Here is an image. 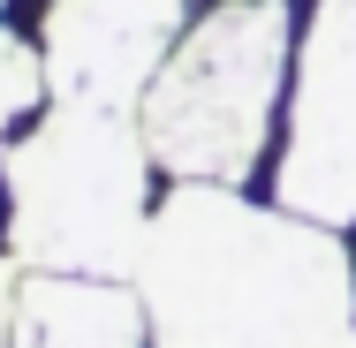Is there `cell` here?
<instances>
[{
  "mask_svg": "<svg viewBox=\"0 0 356 348\" xmlns=\"http://www.w3.org/2000/svg\"><path fill=\"white\" fill-rule=\"evenodd\" d=\"M54 99V76H46V46H23L15 31H0V137L38 122Z\"/></svg>",
  "mask_w": 356,
  "mask_h": 348,
  "instance_id": "cell-7",
  "label": "cell"
},
{
  "mask_svg": "<svg viewBox=\"0 0 356 348\" xmlns=\"http://www.w3.org/2000/svg\"><path fill=\"white\" fill-rule=\"evenodd\" d=\"M296 83V8L288 0H220L205 8L137 99V129L175 182L243 190L266 167L281 91Z\"/></svg>",
  "mask_w": 356,
  "mask_h": 348,
  "instance_id": "cell-3",
  "label": "cell"
},
{
  "mask_svg": "<svg viewBox=\"0 0 356 348\" xmlns=\"http://www.w3.org/2000/svg\"><path fill=\"white\" fill-rule=\"evenodd\" d=\"M152 167L159 159L129 106L46 99V114L23 137L0 144V182L15 197V265L129 280L152 235Z\"/></svg>",
  "mask_w": 356,
  "mask_h": 348,
  "instance_id": "cell-2",
  "label": "cell"
},
{
  "mask_svg": "<svg viewBox=\"0 0 356 348\" xmlns=\"http://www.w3.org/2000/svg\"><path fill=\"white\" fill-rule=\"evenodd\" d=\"M273 205L318 227H356V0L311 8V31L296 46V83H288Z\"/></svg>",
  "mask_w": 356,
  "mask_h": 348,
  "instance_id": "cell-4",
  "label": "cell"
},
{
  "mask_svg": "<svg viewBox=\"0 0 356 348\" xmlns=\"http://www.w3.org/2000/svg\"><path fill=\"white\" fill-rule=\"evenodd\" d=\"M190 31V0H46L54 99H99L137 114L144 83Z\"/></svg>",
  "mask_w": 356,
  "mask_h": 348,
  "instance_id": "cell-5",
  "label": "cell"
},
{
  "mask_svg": "<svg viewBox=\"0 0 356 348\" xmlns=\"http://www.w3.org/2000/svg\"><path fill=\"white\" fill-rule=\"evenodd\" d=\"M152 348H356L341 227L250 205L227 182H175L137 258Z\"/></svg>",
  "mask_w": 356,
  "mask_h": 348,
  "instance_id": "cell-1",
  "label": "cell"
},
{
  "mask_svg": "<svg viewBox=\"0 0 356 348\" xmlns=\"http://www.w3.org/2000/svg\"><path fill=\"white\" fill-rule=\"evenodd\" d=\"M0 8H8V0H0Z\"/></svg>",
  "mask_w": 356,
  "mask_h": 348,
  "instance_id": "cell-8",
  "label": "cell"
},
{
  "mask_svg": "<svg viewBox=\"0 0 356 348\" xmlns=\"http://www.w3.org/2000/svg\"><path fill=\"white\" fill-rule=\"evenodd\" d=\"M0 310H8V348H144L152 341L144 288L106 273H23L8 258Z\"/></svg>",
  "mask_w": 356,
  "mask_h": 348,
  "instance_id": "cell-6",
  "label": "cell"
}]
</instances>
